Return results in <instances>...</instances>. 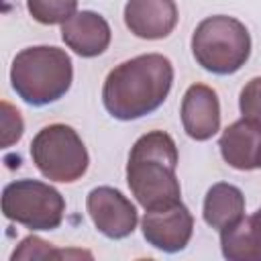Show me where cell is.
<instances>
[{"label":"cell","instance_id":"obj_17","mask_svg":"<svg viewBox=\"0 0 261 261\" xmlns=\"http://www.w3.org/2000/svg\"><path fill=\"white\" fill-rule=\"evenodd\" d=\"M22 130H24V122L20 112L12 104L2 102V147L14 145L22 137Z\"/></svg>","mask_w":261,"mask_h":261},{"label":"cell","instance_id":"obj_6","mask_svg":"<svg viewBox=\"0 0 261 261\" xmlns=\"http://www.w3.org/2000/svg\"><path fill=\"white\" fill-rule=\"evenodd\" d=\"M2 214L29 230H55L65 216L59 190L39 179H16L2 190Z\"/></svg>","mask_w":261,"mask_h":261},{"label":"cell","instance_id":"obj_16","mask_svg":"<svg viewBox=\"0 0 261 261\" xmlns=\"http://www.w3.org/2000/svg\"><path fill=\"white\" fill-rule=\"evenodd\" d=\"M239 108L243 118L261 126V75L251 77L243 86L239 94Z\"/></svg>","mask_w":261,"mask_h":261},{"label":"cell","instance_id":"obj_14","mask_svg":"<svg viewBox=\"0 0 261 261\" xmlns=\"http://www.w3.org/2000/svg\"><path fill=\"white\" fill-rule=\"evenodd\" d=\"M243 214H245V196L237 186L218 181L206 192L202 216L208 226L220 232L222 228L237 222Z\"/></svg>","mask_w":261,"mask_h":261},{"label":"cell","instance_id":"obj_3","mask_svg":"<svg viewBox=\"0 0 261 261\" xmlns=\"http://www.w3.org/2000/svg\"><path fill=\"white\" fill-rule=\"evenodd\" d=\"M73 82L71 57L53 45H35L16 53L10 65V84L16 96L31 106H47L67 94Z\"/></svg>","mask_w":261,"mask_h":261},{"label":"cell","instance_id":"obj_1","mask_svg":"<svg viewBox=\"0 0 261 261\" xmlns=\"http://www.w3.org/2000/svg\"><path fill=\"white\" fill-rule=\"evenodd\" d=\"M173 86V65L161 53H145L118 63L102 86V104L116 120H137L155 112Z\"/></svg>","mask_w":261,"mask_h":261},{"label":"cell","instance_id":"obj_4","mask_svg":"<svg viewBox=\"0 0 261 261\" xmlns=\"http://www.w3.org/2000/svg\"><path fill=\"white\" fill-rule=\"evenodd\" d=\"M192 55L196 63L210 73H237L251 55V35L234 16H208L200 20L192 33Z\"/></svg>","mask_w":261,"mask_h":261},{"label":"cell","instance_id":"obj_12","mask_svg":"<svg viewBox=\"0 0 261 261\" xmlns=\"http://www.w3.org/2000/svg\"><path fill=\"white\" fill-rule=\"evenodd\" d=\"M61 39L80 57H98L108 49L112 31L102 14L82 10L61 24Z\"/></svg>","mask_w":261,"mask_h":261},{"label":"cell","instance_id":"obj_18","mask_svg":"<svg viewBox=\"0 0 261 261\" xmlns=\"http://www.w3.org/2000/svg\"><path fill=\"white\" fill-rule=\"evenodd\" d=\"M51 243L39 239V237H27L20 241V247L12 253V261L16 259H39V257H49V255H57L51 247Z\"/></svg>","mask_w":261,"mask_h":261},{"label":"cell","instance_id":"obj_13","mask_svg":"<svg viewBox=\"0 0 261 261\" xmlns=\"http://www.w3.org/2000/svg\"><path fill=\"white\" fill-rule=\"evenodd\" d=\"M220 249L228 261H261V208L222 228Z\"/></svg>","mask_w":261,"mask_h":261},{"label":"cell","instance_id":"obj_15","mask_svg":"<svg viewBox=\"0 0 261 261\" xmlns=\"http://www.w3.org/2000/svg\"><path fill=\"white\" fill-rule=\"evenodd\" d=\"M77 0H27L29 14L41 24H63L75 14Z\"/></svg>","mask_w":261,"mask_h":261},{"label":"cell","instance_id":"obj_9","mask_svg":"<svg viewBox=\"0 0 261 261\" xmlns=\"http://www.w3.org/2000/svg\"><path fill=\"white\" fill-rule=\"evenodd\" d=\"M181 126L194 141H208L220 130V100L206 84H192L181 98Z\"/></svg>","mask_w":261,"mask_h":261},{"label":"cell","instance_id":"obj_8","mask_svg":"<svg viewBox=\"0 0 261 261\" xmlns=\"http://www.w3.org/2000/svg\"><path fill=\"white\" fill-rule=\"evenodd\" d=\"M141 230L151 247L163 253H179L192 239L194 216L184 202L159 210H145Z\"/></svg>","mask_w":261,"mask_h":261},{"label":"cell","instance_id":"obj_2","mask_svg":"<svg viewBox=\"0 0 261 261\" xmlns=\"http://www.w3.org/2000/svg\"><path fill=\"white\" fill-rule=\"evenodd\" d=\"M177 161V145L165 130H151L135 141L126 163V184L145 210L181 202Z\"/></svg>","mask_w":261,"mask_h":261},{"label":"cell","instance_id":"obj_5","mask_svg":"<svg viewBox=\"0 0 261 261\" xmlns=\"http://www.w3.org/2000/svg\"><path fill=\"white\" fill-rule=\"evenodd\" d=\"M31 159L43 177L59 184L82 179L90 165V155L82 137L63 122L47 124L33 137Z\"/></svg>","mask_w":261,"mask_h":261},{"label":"cell","instance_id":"obj_11","mask_svg":"<svg viewBox=\"0 0 261 261\" xmlns=\"http://www.w3.org/2000/svg\"><path fill=\"white\" fill-rule=\"evenodd\" d=\"M218 149L224 163L232 169H261V126L247 118L230 122L218 139Z\"/></svg>","mask_w":261,"mask_h":261},{"label":"cell","instance_id":"obj_7","mask_svg":"<svg viewBox=\"0 0 261 261\" xmlns=\"http://www.w3.org/2000/svg\"><path fill=\"white\" fill-rule=\"evenodd\" d=\"M86 208L98 232L108 239H126L137 228L139 214L135 204L112 186H98L90 190Z\"/></svg>","mask_w":261,"mask_h":261},{"label":"cell","instance_id":"obj_10","mask_svg":"<svg viewBox=\"0 0 261 261\" xmlns=\"http://www.w3.org/2000/svg\"><path fill=\"white\" fill-rule=\"evenodd\" d=\"M122 16L126 29L147 41L169 37L179 18L175 0H126Z\"/></svg>","mask_w":261,"mask_h":261}]
</instances>
